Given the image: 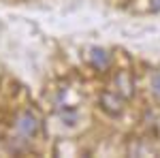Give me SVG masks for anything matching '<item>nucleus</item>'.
I'll use <instances>...</instances> for the list:
<instances>
[{"label": "nucleus", "mask_w": 160, "mask_h": 158, "mask_svg": "<svg viewBox=\"0 0 160 158\" xmlns=\"http://www.w3.org/2000/svg\"><path fill=\"white\" fill-rule=\"evenodd\" d=\"M15 128H17V133L22 135V137H32V135H37L38 130V120L32 115V113H22L17 122H15Z\"/></svg>", "instance_id": "obj_1"}, {"label": "nucleus", "mask_w": 160, "mask_h": 158, "mask_svg": "<svg viewBox=\"0 0 160 158\" xmlns=\"http://www.w3.org/2000/svg\"><path fill=\"white\" fill-rule=\"evenodd\" d=\"M100 105H102V109L107 111V113H111V115H120L122 109H124L122 98L111 94V92H105V94L100 96Z\"/></svg>", "instance_id": "obj_2"}, {"label": "nucleus", "mask_w": 160, "mask_h": 158, "mask_svg": "<svg viewBox=\"0 0 160 158\" xmlns=\"http://www.w3.org/2000/svg\"><path fill=\"white\" fill-rule=\"evenodd\" d=\"M90 62H92V66H96V69H107V64H109V54L105 51V49H92L90 51Z\"/></svg>", "instance_id": "obj_3"}, {"label": "nucleus", "mask_w": 160, "mask_h": 158, "mask_svg": "<svg viewBox=\"0 0 160 158\" xmlns=\"http://www.w3.org/2000/svg\"><path fill=\"white\" fill-rule=\"evenodd\" d=\"M115 85L122 90L124 96H132V79L128 73H118L115 75Z\"/></svg>", "instance_id": "obj_4"}, {"label": "nucleus", "mask_w": 160, "mask_h": 158, "mask_svg": "<svg viewBox=\"0 0 160 158\" xmlns=\"http://www.w3.org/2000/svg\"><path fill=\"white\" fill-rule=\"evenodd\" d=\"M152 94L156 96V100H160V75L152 79Z\"/></svg>", "instance_id": "obj_5"}, {"label": "nucleus", "mask_w": 160, "mask_h": 158, "mask_svg": "<svg viewBox=\"0 0 160 158\" xmlns=\"http://www.w3.org/2000/svg\"><path fill=\"white\" fill-rule=\"evenodd\" d=\"M149 2H152V9L154 11H160V0H149Z\"/></svg>", "instance_id": "obj_6"}]
</instances>
